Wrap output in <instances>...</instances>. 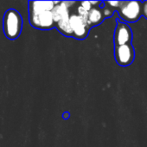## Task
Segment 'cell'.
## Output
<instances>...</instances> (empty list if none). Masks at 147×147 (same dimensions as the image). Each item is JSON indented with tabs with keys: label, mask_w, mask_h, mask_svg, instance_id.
Wrapping results in <instances>:
<instances>
[{
	"label": "cell",
	"mask_w": 147,
	"mask_h": 147,
	"mask_svg": "<svg viewBox=\"0 0 147 147\" xmlns=\"http://www.w3.org/2000/svg\"><path fill=\"white\" fill-rule=\"evenodd\" d=\"M76 10H77V15H79L80 16H81L82 18H84L86 20H88V12L89 11H88L85 9H83L81 5H79L77 7Z\"/></svg>",
	"instance_id": "12"
},
{
	"label": "cell",
	"mask_w": 147,
	"mask_h": 147,
	"mask_svg": "<svg viewBox=\"0 0 147 147\" xmlns=\"http://www.w3.org/2000/svg\"><path fill=\"white\" fill-rule=\"evenodd\" d=\"M57 3L56 1H29V20L30 25L41 30L55 28L52 10Z\"/></svg>",
	"instance_id": "1"
},
{
	"label": "cell",
	"mask_w": 147,
	"mask_h": 147,
	"mask_svg": "<svg viewBox=\"0 0 147 147\" xmlns=\"http://www.w3.org/2000/svg\"><path fill=\"white\" fill-rule=\"evenodd\" d=\"M104 19H105V17H104L103 12H102L101 7L94 6L89 10L87 21H88V23L90 28H92L93 27L101 24L104 21Z\"/></svg>",
	"instance_id": "8"
},
{
	"label": "cell",
	"mask_w": 147,
	"mask_h": 147,
	"mask_svg": "<svg viewBox=\"0 0 147 147\" xmlns=\"http://www.w3.org/2000/svg\"><path fill=\"white\" fill-rule=\"evenodd\" d=\"M117 12L121 22H135L142 16V2L121 1Z\"/></svg>",
	"instance_id": "3"
},
{
	"label": "cell",
	"mask_w": 147,
	"mask_h": 147,
	"mask_svg": "<svg viewBox=\"0 0 147 147\" xmlns=\"http://www.w3.org/2000/svg\"><path fill=\"white\" fill-rule=\"evenodd\" d=\"M103 4H104V6H101V7L102 9V12H103L104 17L105 18H108V17L112 16L113 15V13L115 12V10H113L111 7H109L107 4H106L104 2H103Z\"/></svg>",
	"instance_id": "10"
},
{
	"label": "cell",
	"mask_w": 147,
	"mask_h": 147,
	"mask_svg": "<svg viewBox=\"0 0 147 147\" xmlns=\"http://www.w3.org/2000/svg\"><path fill=\"white\" fill-rule=\"evenodd\" d=\"M69 115H69V113H68V112H65V113L62 115V117H63V119L67 120V119L69 117Z\"/></svg>",
	"instance_id": "15"
},
{
	"label": "cell",
	"mask_w": 147,
	"mask_h": 147,
	"mask_svg": "<svg viewBox=\"0 0 147 147\" xmlns=\"http://www.w3.org/2000/svg\"><path fill=\"white\" fill-rule=\"evenodd\" d=\"M133 40V31L130 26L124 22L117 19V25L114 31V45L121 46L131 44Z\"/></svg>",
	"instance_id": "6"
},
{
	"label": "cell",
	"mask_w": 147,
	"mask_h": 147,
	"mask_svg": "<svg viewBox=\"0 0 147 147\" xmlns=\"http://www.w3.org/2000/svg\"><path fill=\"white\" fill-rule=\"evenodd\" d=\"M106 4H107L109 7H111L113 10L117 11L121 4V1H105Z\"/></svg>",
	"instance_id": "11"
},
{
	"label": "cell",
	"mask_w": 147,
	"mask_h": 147,
	"mask_svg": "<svg viewBox=\"0 0 147 147\" xmlns=\"http://www.w3.org/2000/svg\"><path fill=\"white\" fill-rule=\"evenodd\" d=\"M69 20L74 34V38L78 40H84L88 36L90 30L88 21L77 14H71Z\"/></svg>",
	"instance_id": "5"
},
{
	"label": "cell",
	"mask_w": 147,
	"mask_h": 147,
	"mask_svg": "<svg viewBox=\"0 0 147 147\" xmlns=\"http://www.w3.org/2000/svg\"><path fill=\"white\" fill-rule=\"evenodd\" d=\"M80 5L83 9H85L86 10H88V11H89L93 8V5L91 4V2L90 1H82V2L80 3Z\"/></svg>",
	"instance_id": "13"
},
{
	"label": "cell",
	"mask_w": 147,
	"mask_h": 147,
	"mask_svg": "<svg viewBox=\"0 0 147 147\" xmlns=\"http://www.w3.org/2000/svg\"><path fill=\"white\" fill-rule=\"evenodd\" d=\"M23 28V18L21 14L14 9H8L3 17V30L9 40H16L21 34Z\"/></svg>",
	"instance_id": "2"
},
{
	"label": "cell",
	"mask_w": 147,
	"mask_h": 147,
	"mask_svg": "<svg viewBox=\"0 0 147 147\" xmlns=\"http://www.w3.org/2000/svg\"><path fill=\"white\" fill-rule=\"evenodd\" d=\"M114 58L116 63L121 66L132 65L135 58V51L132 43L116 46L114 47Z\"/></svg>",
	"instance_id": "4"
},
{
	"label": "cell",
	"mask_w": 147,
	"mask_h": 147,
	"mask_svg": "<svg viewBox=\"0 0 147 147\" xmlns=\"http://www.w3.org/2000/svg\"><path fill=\"white\" fill-rule=\"evenodd\" d=\"M75 2H58L57 4L52 10L53 18L55 22L56 23L60 20L70 16V7L75 4Z\"/></svg>",
	"instance_id": "7"
},
{
	"label": "cell",
	"mask_w": 147,
	"mask_h": 147,
	"mask_svg": "<svg viewBox=\"0 0 147 147\" xmlns=\"http://www.w3.org/2000/svg\"><path fill=\"white\" fill-rule=\"evenodd\" d=\"M142 16L147 19V1L142 2Z\"/></svg>",
	"instance_id": "14"
},
{
	"label": "cell",
	"mask_w": 147,
	"mask_h": 147,
	"mask_svg": "<svg viewBox=\"0 0 147 147\" xmlns=\"http://www.w3.org/2000/svg\"><path fill=\"white\" fill-rule=\"evenodd\" d=\"M70 16L65 17L55 23V28L63 35L68 37H74L73 30L70 25Z\"/></svg>",
	"instance_id": "9"
}]
</instances>
